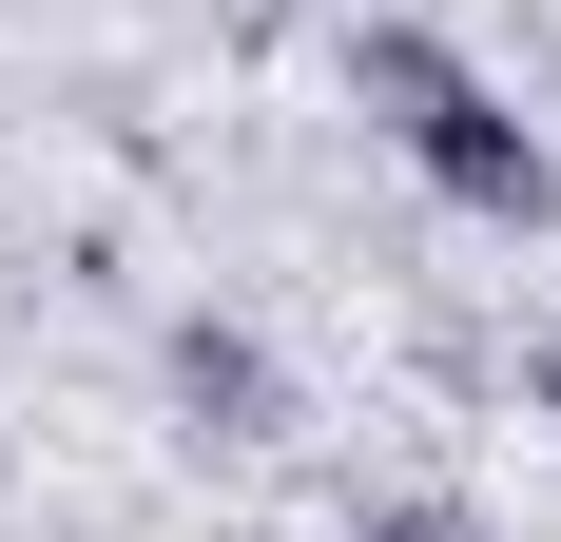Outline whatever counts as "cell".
Segmentation results:
<instances>
[{
    "label": "cell",
    "mask_w": 561,
    "mask_h": 542,
    "mask_svg": "<svg viewBox=\"0 0 561 542\" xmlns=\"http://www.w3.org/2000/svg\"><path fill=\"white\" fill-rule=\"evenodd\" d=\"M348 98H368V136H388L446 214H484V233H542L561 214V156H542V116L484 78L465 39H426V20H368L348 39Z\"/></svg>",
    "instance_id": "6da1fadb"
},
{
    "label": "cell",
    "mask_w": 561,
    "mask_h": 542,
    "mask_svg": "<svg viewBox=\"0 0 561 542\" xmlns=\"http://www.w3.org/2000/svg\"><path fill=\"white\" fill-rule=\"evenodd\" d=\"M523 407H542V427H561V349H542V369H523Z\"/></svg>",
    "instance_id": "277c9868"
},
{
    "label": "cell",
    "mask_w": 561,
    "mask_h": 542,
    "mask_svg": "<svg viewBox=\"0 0 561 542\" xmlns=\"http://www.w3.org/2000/svg\"><path fill=\"white\" fill-rule=\"evenodd\" d=\"M368 542H504V523H465V504H388Z\"/></svg>",
    "instance_id": "3957f363"
},
{
    "label": "cell",
    "mask_w": 561,
    "mask_h": 542,
    "mask_svg": "<svg viewBox=\"0 0 561 542\" xmlns=\"http://www.w3.org/2000/svg\"><path fill=\"white\" fill-rule=\"evenodd\" d=\"M156 369H174V407H194V445H290V369H272L232 310H174Z\"/></svg>",
    "instance_id": "7a4b0ae2"
}]
</instances>
